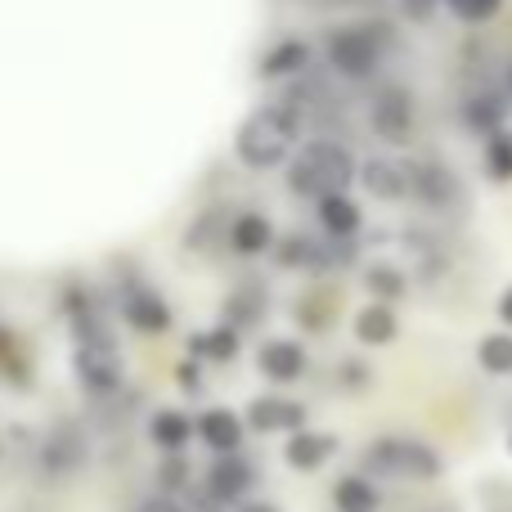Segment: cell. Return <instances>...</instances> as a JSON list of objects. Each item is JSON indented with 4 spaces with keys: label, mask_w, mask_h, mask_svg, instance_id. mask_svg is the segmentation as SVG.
I'll return each mask as SVG.
<instances>
[{
    "label": "cell",
    "mask_w": 512,
    "mask_h": 512,
    "mask_svg": "<svg viewBox=\"0 0 512 512\" xmlns=\"http://www.w3.org/2000/svg\"><path fill=\"white\" fill-rule=\"evenodd\" d=\"M297 131H301V113H297V108H292V104H265V108H256L248 122L239 126V135H234V153H239L243 167L270 171V167H279V162L292 153Z\"/></svg>",
    "instance_id": "obj_1"
},
{
    "label": "cell",
    "mask_w": 512,
    "mask_h": 512,
    "mask_svg": "<svg viewBox=\"0 0 512 512\" xmlns=\"http://www.w3.org/2000/svg\"><path fill=\"white\" fill-rule=\"evenodd\" d=\"M351 180H355V158H351V149H342L337 140L306 144L288 167V185H292V194H301V198L346 194Z\"/></svg>",
    "instance_id": "obj_2"
},
{
    "label": "cell",
    "mask_w": 512,
    "mask_h": 512,
    "mask_svg": "<svg viewBox=\"0 0 512 512\" xmlns=\"http://www.w3.org/2000/svg\"><path fill=\"white\" fill-rule=\"evenodd\" d=\"M364 468L396 481H436L441 477V454L427 441H414V436H382L369 445Z\"/></svg>",
    "instance_id": "obj_3"
},
{
    "label": "cell",
    "mask_w": 512,
    "mask_h": 512,
    "mask_svg": "<svg viewBox=\"0 0 512 512\" xmlns=\"http://www.w3.org/2000/svg\"><path fill=\"white\" fill-rule=\"evenodd\" d=\"M324 50H328V63H333L342 77L364 81L378 72L387 41H382V27H337Z\"/></svg>",
    "instance_id": "obj_4"
},
{
    "label": "cell",
    "mask_w": 512,
    "mask_h": 512,
    "mask_svg": "<svg viewBox=\"0 0 512 512\" xmlns=\"http://www.w3.org/2000/svg\"><path fill=\"white\" fill-rule=\"evenodd\" d=\"M72 369H77V382L90 391V396H108V391L122 387V351L113 346L108 333L95 337H77V351H72Z\"/></svg>",
    "instance_id": "obj_5"
},
{
    "label": "cell",
    "mask_w": 512,
    "mask_h": 512,
    "mask_svg": "<svg viewBox=\"0 0 512 512\" xmlns=\"http://www.w3.org/2000/svg\"><path fill=\"white\" fill-rule=\"evenodd\" d=\"M369 126L378 140L409 144V135H414V95H409L405 86L378 90V99H373V108H369Z\"/></svg>",
    "instance_id": "obj_6"
},
{
    "label": "cell",
    "mask_w": 512,
    "mask_h": 512,
    "mask_svg": "<svg viewBox=\"0 0 512 512\" xmlns=\"http://www.w3.org/2000/svg\"><path fill=\"white\" fill-rule=\"evenodd\" d=\"M414 198L423 207H436V212H450V207L463 203V185L445 162H414Z\"/></svg>",
    "instance_id": "obj_7"
},
{
    "label": "cell",
    "mask_w": 512,
    "mask_h": 512,
    "mask_svg": "<svg viewBox=\"0 0 512 512\" xmlns=\"http://www.w3.org/2000/svg\"><path fill=\"white\" fill-rule=\"evenodd\" d=\"M360 180L373 198L382 203H400V198L414 194V162H400V158H369L360 167Z\"/></svg>",
    "instance_id": "obj_8"
},
{
    "label": "cell",
    "mask_w": 512,
    "mask_h": 512,
    "mask_svg": "<svg viewBox=\"0 0 512 512\" xmlns=\"http://www.w3.org/2000/svg\"><path fill=\"white\" fill-rule=\"evenodd\" d=\"M81 463H86V436H81L72 423L54 427L41 445V468L50 472V477H72Z\"/></svg>",
    "instance_id": "obj_9"
},
{
    "label": "cell",
    "mask_w": 512,
    "mask_h": 512,
    "mask_svg": "<svg viewBox=\"0 0 512 512\" xmlns=\"http://www.w3.org/2000/svg\"><path fill=\"white\" fill-rule=\"evenodd\" d=\"M207 486L225 499V504H243V495L256 486V468L239 454H221V459L207 468Z\"/></svg>",
    "instance_id": "obj_10"
},
{
    "label": "cell",
    "mask_w": 512,
    "mask_h": 512,
    "mask_svg": "<svg viewBox=\"0 0 512 512\" xmlns=\"http://www.w3.org/2000/svg\"><path fill=\"white\" fill-rule=\"evenodd\" d=\"M256 369H261L270 382H297L301 373H306V351H301L297 342H288V337H274V342L261 346Z\"/></svg>",
    "instance_id": "obj_11"
},
{
    "label": "cell",
    "mask_w": 512,
    "mask_h": 512,
    "mask_svg": "<svg viewBox=\"0 0 512 512\" xmlns=\"http://www.w3.org/2000/svg\"><path fill=\"white\" fill-rule=\"evenodd\" d=\"M248 423L256 427V432H301V423H306V409H301L297 400L261 396V400H252Z\"/></svg>",
    "instance_id": "obj_12"
},
{
    "label": "cell",
    "mask_w": 512,
    "mask_h": 512,
    "mask_svg": "<svg viewBox=\"0 0 512 512\" xmlns=\"http://www.w3.org/2000/svg\"><path fill=\"white\" fill-rule=\"evenodd\" d=\"M333 450H337V441L328 432H292L288 445H283V459L297 472H315L333 459Z\"/></svg>",
    "instance_id": "obj_13"
},
{
    "label": "cell",
    "mask_w": 512,
    "mask_h": 512,
    "mask_svg": "<svg viewBox=\"0 0 512 512\" xmlns=\"http://www.w3.org/2000/svg\"><path fill=\"white\" fill-rule=\"evenodd\" d=\"M508 122V95H495V90H481V95H468L463 104V126L477 135H499Z\"/></svg>",
    "instance_id": "obj_14"
},
{
    "label": "cell",
    "mask_w": 512,
    "mask_h": 512,
    "mask_svg": "<svg viewBox=\"0 0 512 512\" xmlns=\"http://www.w3.org/2000/svg\"><path fill=\"white\" fill-rule=\"evenodd\" d=\"M126 319H131L140 333H167L171 328V310H167V301L158 297V292H149V288H131L126 292Z\"/></svg>",
    "instance_id": "obj_15"
},
{
    "label": "cell",
    "mask_w": 512,
    "mask_h": 512,
    "mask_svg": "<svg viewBox=\"0 0 512 512\" xmlns=\"http://www.w3.org/2000/svg\"><path fill=\"white\" fill-rule=\"evenodd\" d=\"M198 436H203L207 450L234 454L243 445V423L230 414V409H207V414L198 418Z\"/></svg>",
    "instance_id": "obj_16"
},
{
    "label": "cell",
    "mask_w": 512,
    "mask_h": 512,
    "mask_svg": "<svg viewBox=\"0 0 512 512\" xmlns=\"http://www.w3.org/2000/svg\"><path fill=\"white\" fill-rule=\"evenodd\" d=\"M319 225H324L333 239H355L360 225H364V216L346 194H328V198H319Z\"/></svg>",
    "instance_id": "obj_17"
},
{
    "label": "cell",
    "mask_w": 512,
    "mask_h": 512,
    "mask_svg": "<svg viewBox=\"0 0 512 512\" xmlns=\"http://www.w3.org/2000/svg\"><path fill=\"white\" fill-rule=\"evenodd\" d=\"M396 333H400V324L387 301H373V306H364L360 315H355V337H360L364 346H387V342H396Z\"/></svg>",
    "instance_id": "obj_18"
},
{
    "label": "cell",
    "mask_w": 512,
    "mask_h": 512,
    "mask_svg": "<svg viewBox=\"0 0 512 512\" xmlns=\"http://www.w3.org/2000/svg\"><path fill=\"white\" fill-rule=\"evenodd\" d=\"M149 436H153V445H158L162 454H185L189 436H194V423H189L180 409H158L153 423H149Z\"/></svg>",
    "instance_id": "obj_19"
},
{
    "label": "cell",
    "mask_w": 512,
    "mask_h": 512,
    "mask_svg": "<svg viewBox=\"0 0 512 512\" xmlns=\"http://www.w3.org/2000/svg\"><path fill=\"white\" fill-rule=\"evenodd\" d=\"M230 243H234V252L256 256V252H265V248H270V243H274V230H270V221H265V216L243 212L239 221L230 225Z\"/></svg>",
    "instance_id": "obj_20"
},
{
    "label": "cell",
    "mask_w": 512,
    "mask_h": 512,
    "mask_svg": "<svg viewBox=\"0 0 512 512\" xmlns=\"http://www.w3.org/2000/svg\"><path fill=\"white\" fill-rule=\"evenodd\" d=\"M333 504L337 512H378V486L369 477H342L333 486Z\"/></svg>",
    "instance_id": "obj_21"
},
{
    "label": "cell",
    "mask_w": 512,
    "mask_h": 512,
    "mask_svg": "<svg viewBox=\"0 0 512 512\" xmlns=\"http://www.w3.org/2000/svg\"><path fill=\"white\" fill-rule=\"evenodd\" d=\"M310 68V45L306 41H279L261 59V77H292V72Z\"/></svg>",
    "instance_id": "obj_22"
},
{
    "label": "cell",
    "mask_w": 512,
    "mask_h": 512,
    "mask_svg": "<svg viewBox=\"0 0 512 512\" xmlns=\"http://www.w3.org/2000/svg\"><path fill=\"white\" fill-rule=\"evenodd\" d=\"M225 315H230V328H252V324H261V315H265V288L261 283H243V288H234V297H230V306H225Z\"/></svg>",
    "instance_id": "obj_23"
},
{
    "label": "cell",
    "mask_w": 512,
    "mask_h": 512,
    "mask_svg": "<svg viewBox=\"0 0 512 512\" xmlns=\"http://www.w3.org/2000/svg\"><path fill=\"white\" fill-rule=\"evenodd\" d=\"M477 364L490 373V378H512V333L499 328V333H486L477 346Z\"/></svg>",
    "instance_id": "obj_24"
},
{
    "label": "cell",
    "mask_w": 512,
    "mask_h": 512,
    "mask_svg": "<svg viewBox=\"0 0 512 512\" xmlns=\"http://www.w3.org/2000/svg\"><path fill=\"white\" fill-rule=\"evenodd\" d=\"M0 378H9L14 387L32 382V355H27V346L9 328H0Z\"/></svg>",
    "instance_id": "obj_25"
},
{
    "label": "cell",
    "mask_w": 512,
    "mask_h": 512,
    "mask_svg": "<svg viewBox=\"0 0 512 512\" xmlns=\"http://www.w3.org/2000/svg\"><path fill=\"white\" fill-rule=\"evenodd\" d=\"M328 256H337V252H324L310 239H288L279 248V265H288V270H328Z\"/></svg>",
    "instance_id": "obj_26"
},
{
    "label": "cell",
    "mask_w": 512,
    "mask_h": 512,
    "mask_svg": "<svg viewBox=\"0 0 512 512\" xmlns=\"http://www.w3.org/2000/svg\"><path fill=\"white\" fill-rule=\"evenodd\" d=\"M364 283H369V292L378 301H400L405 297V270L400 265H391V261H378V265H369V274H364Z\"/></svg>",
    "instance_id": "obj_27"
},
{
    "label": "cell",
    "mask_w": 512,
    "mask_h": 512,
    "mask_svg": "<svg viewBox=\"0 0 512 512\" xmlns=\"http://www.w3.org/2000/svg\"><path fill=\"white\" fill-rule=\"evenodd\" d=\"M194 355H203V360H234V355H239V328H212V333H198Z\"/></svg>",
    "instance_id": "obj_28"
},
{
    "label": "cell",
    "mask_w": 512,
    "mask_h": 512,
    "mask_svg": "<svg viewBox=\"0 0 512 512\" xmlns=\"http://www.w3.org/2000/svg\"><path fill=\"white\" fill-rule=\"evenodd\" d=\"M486 171L490 180H512V131H499L486 140Z\"/></svg>",
    "instance_id": "obj_29"
},
{
    "label": "cell",
    "mask_w": 512,
    "mask_h": 512,
    "mask_svg": "<svg viewBox=\"0 0 512 512\" xmlns=\"http://www.w3.org/2000/svg\"><path fill=\"white\" fill-rule=\"evenodd\" d=\"M445 5H450L454 18H463V23H490V18L504 9V0H445Z\"/></svg>",
    "instance_id": "obj_30"
},
{
    "label": "cell",
    "mask_w": 512,
    "mask_h": 512,
    "mask_svg": "<svg viewBox=\"0 0 512 512\" xmlns=\"http://www.w3.org/2000/svg\"><path fill=\"white\" fill-rule=\"evenodd\" d=\"M158 481L167 490H185L189 486V463H185V454H167V463L158 468Z\"/></svg>",
    "instance_id": "obj_31"
},
{
    "label": "cell",
    "mask_w": 512,
    "mask_h": 512,
    "mask_svg": "<svg viewBox=\"0 0 512 512\" xmlns=\"http://www.w3.org/2000/svg\"><path fill=\"white\" fill-rule=\"evenodd\" d=\"M445 0H400V14L409 18V23H427V18L441 9Z\"/></svg>",
    "instance_id": "obj_32"
},
{
    "label": "cell",
    "mask_w": 512,
    "mask_h": 512,
    "mask_svg": "<svg viewBox=\"0 0 512 512\" xmlns=\"http://www.w3.org/2000/svg\"><path fill=\"white\" fill-rule=\"evenodd\" d=\"M328 310H333V301H328V297H319V306H310V297H306V306H301L297 315H301V324H306V328H324L328 324Z\"/></svg>",
    "instance_id": "obj_33"
},
{
    "label": "cell",
    "mask_w": 512,
    "mask_h": 512,
    "mask_svg": "<svg viewBox=\"0 0 512 512\" xmlns=\"http://www.w3.org/2000/svg\"><path fill=\"white\" fill-rule=\"evenodd\" d=\"M342 387H369V369H364L360 360H342Z\"/></svg>",
    "instance_id": "obj_34"
},
{
    "label": "cell",
    "mask_w": 512,
    "mask_h": 512,
    "mask_svg": "<svg viewBox=\"0 0 512 512\" xmlns=\"http://www.w3.org/2000/svg\"><path fill=\"white\" fill-rule=\"evenodd\" d=\"M194 508H198V512H225V499L216 495L212 486H198V490H194Z\"/></svg>",
    "instance_id": "obj_35"
},
{
    "label": "cell",
    "mask_w": 512,
    "mask_h": 512,
    "mask_svg": "<svg viewBox=\"0 0 512 512\" xmlns=\"http://www.w3.org/2000/svg\"><path fill=\"white\" fill-rule=\"evenodd\" d=\"M135 512H185V508H180L176 499H167V495H153V499H144Z\"/></svg>",
    "instance_id": "obj_36"
},
{
    "label": "cell",
    "mask_w": 512,
    "mask_h": 512,
    "mask_svg": "<svg viewBox=\"0 0 512 512\" xmlns=\"http://www.w3.org/2000/svg\"><path fill=\"white\" fill-rule=\"evenodd\" d=\"M499 319H504V324L512 328V283H508L504 292H499Z\"/></svg>",
    "instance_id": "obj_37"
},
{
    "label": "cell",
    "mask_w": 512,
    "mask_h": 512,
    "mask_svg": "<svg viewBox=\"0 0 512 512\" xmlns=\"http://www.w3.org/2000/svg\"><path fill=\"white\" fill-rule=\"evenodd\" d=\"M239 512H279L274 504H239Z\"/></svg>",
    "instance_id": "obj_38"
},
{
    "label": "cell",
    "mask_w": 512,
    "mask_h": 512,
    "mask_svg": "<svg viewBox=\"0 0 512 512\" xmlns=\"http://www.w3.org/2000/svg\"><path fill=\"white\" fill-rule=\"evenodd\" d=\"M504 95L512 99V63H508V72H504Z\"/></svg>",
    "instance_id": "obj_39"
},
{
    "label": "cell",
    "mask_w": 512,
    "mask_h": 512,
    "mask_svg": "<svg viewBox=\"0 0 512 512\" xmlns=\"http://www.w3.org/2000/svg\"><path fill=\"white\" fill-rule=\"evenodd\" d=\"M324 5H369V0H324Z\"/></svg>",
    "instance_id": "obj_40"
},
{
    "label": "cell",
    "mask_w": 512,
    "mask_h": 512,
    "mask_svg": "<svg viewBox=\"0 0 512 512\" xmlns=\"http://www.w3.org/2000/svg\"><path fill=\"white\" fill-rule=\"evenodd\" d=\"M508 454H512V432H508Z\"/></svg>",
    "instance_id": "obj_41"
}]
</instances>
